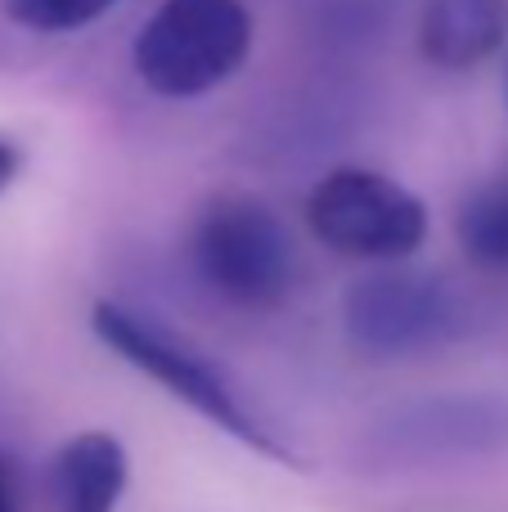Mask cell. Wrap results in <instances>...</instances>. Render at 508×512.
<instances>
[{"label":"cell","instance_id":"6da1fadb","mask_svg":"<svg viewBox=\"0 0 508 512\" xmlns=\"http://www.w3.org/2000/svg\"><path fill=\"white\" fill-rule=\"evenodd\" d=\"M194 274L239 310H275L293 292L297 261L288 230L261 198L221 194L189 234Z\"/></svg>","mask_w":508,"mask_h":512},{"label":"cell","instance_id":"7a4b0ae2","mask_svg":"<svg viewBox=\"0 0 508 512\" xmlns=\"http://www.w3.org/2000/svg\"><path fill=\"white\" fill-rule=\"evenodd\" d=\"M252 50L243 0H167L135 36V72L162 99H198L230 81Z\"/></svg>","mask_w":508,"mask_h":512},{"label":"cell","instance_id":"3957f363","mask_svg":"<svg viewBox=\"0 0 508 512\" xmlns=\"http://www.w3.org/2000/svg\"><path fill=\"white\" fill-rule=\"evenodd\" d=\"M90 324H95V337L108 351H117L131 369H140L144 378H153L162 391H171V396L185 400L189 409H198L207 423H216L221 432H230L234 441H243L248 450L266 454V459L293 463V454H288L284 445L261 427V418L230 391L221 369L207 364L198 351H189L167 328H158L153 319H140L135 310L117 306V301H95Z\"/></svg>","mask_w":508,"mask_h":512},{"label":"cell","instance_id":"277c9868","mask_svg":"<svg viewBox=\"0 0 508 512\" xmlns=\"http://www.w3.org/2000/svg\"><path fill=\"white\" fill-rule=\"evenodd\" d=\"M311 234L351 261H405L428 239V207L378 171H329L306 198Z\"/></svg>","mask_w":508,"mask_h":512},{"label":"cell","instance_id":"5b68a950","mask_svg":"<svg viewBox=\"0 0 508 512\" xmlns=\"http://www.w3.org/2000/svg\"><path fill=\"white\" fill-rule=\"evenodd\" d=\"M464 328V301L437 274L387 270L351 283L347 333L369 355H414Z\"/></svg>","mask_w":508,"mask_h":512},{"label":"cell","instance_id":"8992f818","mask_svg":"<svg viewBox=\"0 0 508 512\" xmlns=\"http://www.w3.org/2000/svg\"><path fill=\"white\" fill-rule=\"evenodd\" d=\"M508 41V0H423L419 50L446 72H468Z\"/></svg>","mask_w":508,"mask_h":512},{"label":"cell","instance_id":"52a82bcc","mask_svg":"<svg viewBox=\"0 0 508 512\" xmlns=\"http://www.w3.org/2000/svg\"><path fill=\"white\" fill-rule=\"evenodd\" d=\"M126 477H131V463H126V450L117 436H72L50 463L54 512H113L126 490Z\"/></svg>","mask_w":508,"mask_h":512},{"label":"cell","instance_id":"ba28073f","mask_svg":"<svg viewBox=\"0 0 508 512\" xmlns=\"http://www.w3.org/2000/svg\"><path fill=\"white\" fill-rule=\"evenodd\" d=\"M459 248L482 270H508V171L491 176L464 198L455 216Z\"/></svg>","mask_w":508,"mask_h":512},{"label":"cell","instance_id":"9c48e42d","mask_svg":"<svg viewBox=\"0 0 508 512\" xmlns=\"http://www.w3.org/2000/svg\"><path fill=\"white\" fill-rule=\"evenodd\" d=\"M113 5L117 0H5V14L27 32H77Z\"/></svg>","mask_w":508,"mask_h":512},{"label":"cell","instance_id":"30bf717a","mask_svg":"<svg viewBox=\"0 0 508 512\" xmlns=\"http://www.w3.org/2000/svg\"><path fill=\"white\" fill-rule=\"evenodd\" d=\"M0 512H23V495H18V472L9 454L0 450Z\"/></svg>","mask_w":508,"mask_h":512},{"label":"cell","instance_id":"8fae6325","mask_svg":"<svg viewBox=\"0 0 508 512\" xmlns=\"http://www.w3.org/2000/svg\"><path fill=\"white\" fill-rule=\"evenodd\" d=\"M18 171H23V153H18L9 140H0V194L18 180Z\"/></svg>","mask_w":508,"mask_h":512},{"label":"cell","instance_id":"7c38bea8","mask_svg":"<svg viewBox=\"0 0 508 512\" xmlns=\"http://www.w3.org/2000/svg\"><path fill=\"white\" fill-rule=\"evenodd\" d=\"M504 99H508V59H504Z\"/></svg>","mask_w":508,"mask_h":512}]
</instances>
